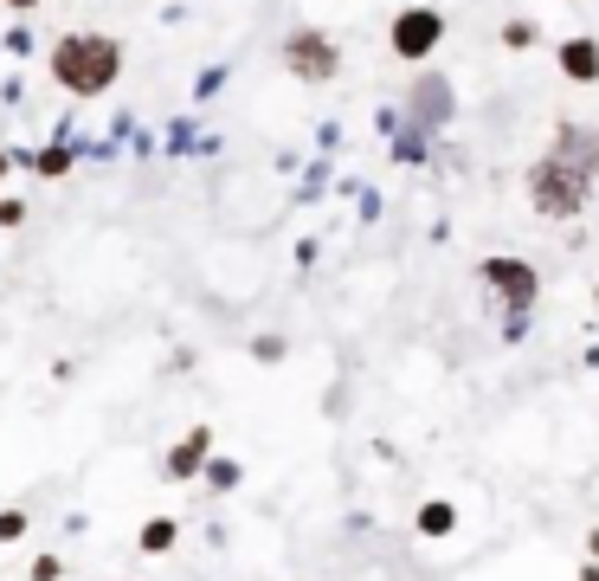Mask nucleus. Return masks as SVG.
Here are the masks:
<instances>
[{"label": "nucleus", "mask_w": 599, "mask_h": 581, "mask_svg": "<svg viewBox=\"0 0 599 581\" xmlns=\"http://www.w3.org/2000/svg\"><path fill=\"white\" fill-rule=\"evenodd\" d=\"M580 581H599V569H580Z\"/></svg>", "instance_id": "ddd939ff"}, {"label": "nucleus", "mask_w": 599, "mask_h": 581, "mask_svg": "<svg viewBox=\"0 0 599 581\" xmlns=\"http://www.w3.org/2000/svg\"><path fill=\"white\" fill-rule=\"evenodd\" d=\"M7 7H33V0H7Z\"/></svg>", "instance_id": "4468645a"}, {"label": "nucleus", "mask_w": 599, "mask_h": 581, "mask_svg": "<svg viewBox=\"0 0 599 581\" xmlns=\"http://www.w3.org/2000/svg\"><path fill=\"white\" fill-rule=\"evenodd\" d=\"M26 536V517L20 510H0V543H20Z\"/></svg>", "instance_id": "f8f14e48"}, {"label": "nucleus", "mask_w": 599, "mask_h": 581, "mask_svg": "<svg viewBox=\"0 0 599 581\" xmlns=\"http://www.w3.org/2000/svg\"><path fill=\"white\" fill-rule=\"evenodd\" d=\"M52 72H59V84L71 97H97V91H110V78L123 72V46L104 39V33H71L52 52Z\"/></svg>", "instance_id": "f03ea898"}, {"label": "nucleus", "mask_w": 599, "mask_h": 581, "mask_svg": "<svg viewBox=\"0 0 599 581\" xmlns=\"http://www.w3.org/2000/svg\"><path fill=\"white\" fill-rule=\"evenodd\" d=\"M142 549H148V556H161V549H175V523H168V517H155V523L142 530Z\"/></svg>", "instance_id": "9d476101"}, {"label": "nucleus", "mask_w": 599, "mask_h": 581, "mask_svg": "<svg viewBox=\"0 0 599 581\" xmlns=\"http://www.w3.org/2000/svg\"><path fill=\"white\" fill-rule=\"evenodd\" d=\"M206 485H213V491H232V485H239V465H232V459H213V465H206Z\"/></svg>", "instance_id": "9b49d317"}, {"label": "nucleus", "mask_w": 599, "mask_h": 581, "mask_svg": "<svg viewBox=\"0 0 599 581\" xmlns=\"http://www.w3.org/2000/svg\"><path fill=\"white\" fill-rule=\"evenodd\" d=\"M284 66L297 78H330L335 72V46L323 33H297V39H284Z\"/></svg>", "instance_id": "39448f33"}, {"label": "nucleus", "mask_w": 599, "mask_h": 581, "mask_svg": "<svg viewBox=\"0 0 599 581\" xmlns=\"http://www.w3.org/2000/svg\"><path fill=\"white\" fill-rule=\"evenodd\" d=\"M452 523H458V510H452V505H426V510H419V536H445Z\"/></svg>", "instance_id": "1a4fd4ad"}, {"label": "nucleus", "mask_w": 599, "mask_h": 581, "mask_svg": "<svg viewBox=\"0 0 599 581\" xmlns=\"http://www.w3.org/2000/svg\"><path fill=\"white\" fill-rule=\"evenodd\" d=\"M439 33H445V20L432 7H412V13H399V26H394V52L399 59H426L439 46Z\"/></svg>", "instance_id": "20e7f679"}, {"label": "nucleus", "mask_w": 599, "mask_h": 581, "mask_svg": "<svg viewBox=\"0 0 599 581\" xmlns=\"http://www.w3.org/2000/svg\"><path fill=\"white\" fill-rule=\"evenodd\" d=\"M200 465H206V427H194V434L181 439V446H175V459H168V472H175V478H194Z\"/></svg>", "instance_id": "6e6552de"}, {"label": "nucleus", "mask_w": 599, "mask_h": 581, "mask_svg": "<svg viewBox=\"0 0 599 581\" xmlns=\"http://www.w3.org/2000/svg\"><path fill=\"white\" fill-rule=\"evenodd\" d=\"M561 72L574 78V84H594L599 78V46L594 39H567V46H561Z\"/></svg>", "instance_id": "0eeeda50"}, {"label": "nucleus", "mask_w": 599, "mask_h": 581, "mask_svg": "<svg viewBox=\"0 0 599 581\" xmlns=\"http://www.w3.org/2000/svg\"><path fill=\"white\" fill-rule=\"evenodd\" d=\"M412 123H419V130H439V123H452V84H445L439 72L412 84Z\"/></svg>", "instance_id": "423d86ee"}, {"label": "nucleus", "mask_w": 599, "mask_h": 581, "mask_svg": "<svg viewBox=\"0 0 599 581\" xmlns=\"http://www.w3.org/2000/svg\"><path fill=\"white\" fill-rule=\"evenodd\" d=\"M594 556H599V530H594Z\"/></svg>", "instance_id": "2eb2a0df"}, {"label": "nucleus", "mask_w": 599, "mask_h": 581, "mask_svg": "<svg viewBox=\"0 0 599 581\" xmlns=\"http://www.w3.org/2000/svg\"><path fill=\"white\" fill-rule=\"evenodd\" d=\"M483 285L510 304V323H503V336H523V323H529V304H535V272L523 265V259H483Z\"/></svg>", "instance_id": "7ed1b4c3"}, {"label": "nucleus", "mask_w": 599, "mask_h": 581, "mask_svg": "<svg viewBox=\"0 0 599 581\" xmlns=\"http://www.w3.org/2000/svg\"><path fill=\"white\" fill-rule=\"evenodd\" d=\"M529 194H535V208H541V214H554V220L580 214V208L594 201V155L580 149V137H574V130L561 137V149H554L548 162H535Z\"/></svg>", "instance_id": "f257e3e1"}]
</instances>
